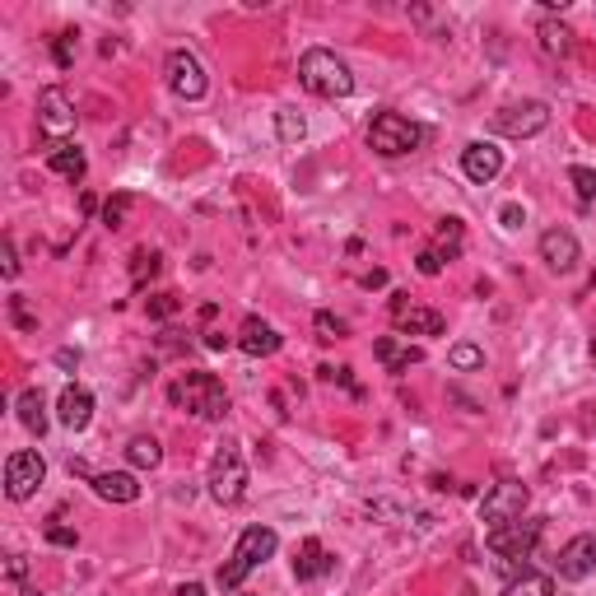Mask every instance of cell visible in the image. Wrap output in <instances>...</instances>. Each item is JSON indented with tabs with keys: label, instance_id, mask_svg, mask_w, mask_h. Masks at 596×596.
Segmentation results:
<instances>
[{
	"label": "cell",
	"instance_id": "6da1fadb",
	"mask_svg": "<svg viewBox=\"0 0 596 596\" xmlns=\"http://www.w3.org/2000/svg\"><path fill=\"white\" fill-rule=\"evenodd\" d=\"M298 80H303V89L317 94V98H350L354 94L350 66H345L336 52H326V47L303 52V61H298Z\"/></svg>",
	"mask_w": 596,
	"mask_h": 596
},
{
	"label": "cell",
	"instance_id": "7a4b0ae2",
	"mask_svg": "<svg viewBox=\"0 0 596 596\" xmlns=\"http://www.w3.org/2000/svg\"><path fill=\"white\" fill-rule=\"evenodd\" d=\"M275 545H280V536H275L271 527H247L243 536H238V545H233V559H229V564H219V573H215L219 587H224V592L243 587L247 573L275 555Z\"/></svg>",
	"mask_w": 596,
	"mask_h": 596
},
{
	"label": "cell",
	"instance_id": "3957f363",
	"mask_svg": "<svg viewBox=\"0 0 596 596\" xmlns=\"http://www.w3.org/2000/svg\"><path fill=\"white\" fill-rule=\"evenodd\" d=\"M168 396H173V406H187L196 420H224V410H229V392L215 373H182Z\"/></svg>",
	"mask_w": 596,
	"mask_h": 596
},
{
	"label": "cell",
	"instance_id": "277c9868",
	"mask_svg": "<svg viewBox=\"0 0 596 596\" xmlns=\"http://www.w3.org/2000/svg\"><path fill=\"white\" fill-rule=\"evenodd\" d=\"M541 531H545L541 517H522V522H508V527L489 531L485 545H489V555L499 559V569L513 573L517 564H527L531 559V550H536V541H541Z\"/></svg>",
	"mask_w": 596,
	"mask_h": 596
},
{
	"label": "cell",
	"instance_id": "5b68a950",
	"mask_svg": "<svg viewBox=\"0 0 596 596\" xmlns=\"http://www.w3.org/2000/svg\"><path fill=\"white\" fill-rule=\"evenodd\" d=\"M368 145L382 159H401V154H415L424 145V126L401 117V112H378L373 126H368Z\"/></svg>",
	"mask_w": 596,
	"mask_h": 596
},
{
	"label": "cell",
	"instance_id": "8992f818",
	"mask_svg": "<svg viewBox=\"0 0 596 596\" xmlns=\"http://www.w3.org/2000/svg\"><path fill=\"white\" fill-rule=\"evenodd\" d=\"M243 489H247L243 452H238V443H219L215 461H210V499H215L219 508H229V503L243 499Z\"/></svg>",
	"mask_w": 596,
	"mask_h": 596
},
{
	"label": "cell",
	"instance_id": "52a82bcc",
	"mask_svg": "<svg viewBox=\"0 0 596 596\" xmlns=\"http://www.w3.org/2000/svg\"><path fill=\"white\" fill-rule=\"evenodd\" d=\"M545 126H550V108L536 103V98H522V103H508L489 117V131L494 136H508V140H531L541 136Z\"/></svg>",
	"mask_w": 596,
	"mask_h": 596
},
{
	"label": "cell",
	"instance_id": "ba28073f",
	"mask_svg": "<svg viewBox=\"0 0 596 596\" xmlns=\"http://www.w3.org/2000/svg\"><path fill=\"white\" fill-rule=\"evenodd\" d=\"M522 513H527V485H517V480H499L480 499V517H485L489 531L508 527V522H522Z\"/></svg>",
	"mask_w": 596,
	"mask_h": 596
},
{
	"label": "cell",
	"instance_id": "9c48e42d",
	"mask_svg": "<svg viewBox=\"0 0 596 596\" xmlns=\"http://www.w3.org/2000/svg\"><path fill=\"white\" fill-rule=\"evenodd\" d=\"M163 75H168V89H173L177 98H187V103L205 98V89H210V80H205V66H201V56L187 52V47L168 52V61H163Z\"/></svg>",
	"mask_w": 596,
	"mask_h": 596
},
{
	"label": "cell",
	"instance_id": "30bf717a",
	"mask_svg": "<svg viewBox=\"0 0 596 596\" xmlns=\"http://www.w3.org/2000/svg\"><path fill=\"white\" fill-rule=\"evenodd\" d=\"M42 480H47V461H42L38 452H14V457L5 461V494H10L14 503L33 499Z\"/></svg>",
	"mask_w": 596,
	"mask_h": 596
},
{
	"label": "cell",
	"instance_id": "8fae6325",
	"mask_svg": "<svg viewBox=\"0 0 596 596\" xmlns=\"http://www.w3.org/2000/svg\"><path fill=\"white\" fill-rule=\"evenodd\" d=\"M38 126L47 136H70L75 131V103L66 98V89H42L38 94Z\"/></svg>",
	"mask_w": 596,
	"mask_h": 596
},
{
	"label": "cell",
	"instance_id": "7c38bea8",
	"mask_svg": "<svg viewBox=\"0 0 596 596\" xmlns=\"http://www.w3.org/2000/svg\"><path fill=\"white\" fill-rule=\"evenodd\" d=\"M596 573V536H573L564 550H559V578L564 583H583Z\"/></svg>",
	"mask_w": 596,
	"mask_h": 596
},
{
	"label": "cell",
	"instance_id": "4fadbf2b",
	"mask_svg": "<svg viewBox=\"0 0 596 596\" xmlns=\"http://www.w3.org/2000/svg\"><path fill=\"white\" fill-rule=\"evenodd\" d=\"M461 173L471 177V182H494V177L503 173V149H494L489 140H475V145L461 149Z\"/></svg>",
	"mask_w": 596,
	"mask_h": 596
},
{
	"label": "cell",
	"instance_id": "5bb4252c",
	"mask_svg": "<svg viewBox=\"0 0 596 596\" xmlns=\"http://www.w3.org/2000/svg\"><path fill=\"white\" fill-rule=\"evenodd\" d=\"M578 238H573L569 229H545L541 233V261L550 266V271H559V275H569L573 266H578Z\"/></svg>",
	"mask_w": 596,
	"mask_h": 596
},
{
	"label": "cell",
	"instance_id": "9a60e30c",
	"mask_svg": "<svg viewBox=\"0 0 596 596\" xmlns=\"http://www.w3.org/2000/svg\"><path fill=\"white\" fill-rule=\"evenodd\" d=\"M56 420L66 424V429H89V420H94V392L89 387H66L61 392V401H56Z\"/></svg>",
	"mask_w": 596,
	"mask_h": 596
},
{
	"label": "cell",
	"instance_id": "2e32d148",
	"mask_svg": "<svg viewBox=\"0 0 596 596\" xmlns=\"http://www.w3.org/2000/svg\"><path fill=\"white\" fill-rule=\"evenodd\" d=\"M238 350L252 354V359H266V354L280 350V331L271 322H261V317H247L243 331H238Z\"/></svg>",
	"mask_w": 596,
	"mask_h": 596
},
{
	"label": "cell",
	"instance_id": "e0dca14e",
	"mask_svg": "<svg viewBox=\"0 0 596 596\" xmlns=\"http://www.w3.org/2000/svg\"><path fill=\"white\" fill-rule=\"evenodd\" d=\"M89 485H94L98 499H108V503H136L140 499V485H136V475L131 471H98V475H89Z\"/></svg>",
	"mask_w": 596,
	"mask_h": 596
},
{
	"label": "cell",
	"instance_id": "ac0fdd59",
	"mask_svg": "<svg viewBox=\"0 0 596 596\" xmlns=\"http://www.w3.org/2000/svg\"><path fill=\"white\" fill-rule=\"evenodd\" d=\"M47 168H52L56 177H66V182H80V177L89 173V159H84L80 145H70V140H56V145L47 149Z\"/></svg>",
	"mask_w": 596,
	"mask_h": 596
},
{
	"label": "cell",
	"instance_id": "d6986e66",
	"mask_svg": "<svg viewBox=\"0 0 596 596\" xmlns=\"http://www.w3.org/2000/svg\"><path fill=\"white\" fill-rule=\"evenodd\" d=\"M14 415H19V424H24L28 434H47V396L38 392V387H28V392H19V401H14Z\"/></svg>",
	"mask_w": 596,
	"mask_h": 596
},
{
	"label": "cell",
	"instance_id": "ffe728a7",
	"mask_svg": "<svg viewBox=\"0 0 596 596\" xmlns=\"http://www.w3.org/2000/svg\"><path fill=\"white\" fill-rule=\"evenodd\" d=\"M326 569H331V559H326L322 541L308 536V541L298 545V555H294V578H298V583H312V578H322Z\"/></svg>",
	"mask_w": 596,
	"mask_h": 596
},
{
	"label": "cell",
	"instance_id": "44dd1931",
	"mask_svg": "<svg viewBox=\"0 0 596 596\" xmlns=\"http://www.w3.org/2000/svg\"><path fill=\"white\" fill-rule=\"evenodd\" d=\"M401 331H410V336H443V312H434V308H406L401 317Z\"/></svg>",
	"mask_w": 596,
	"mask_h": 596
},
{
	"label": "cell",
	"instance_id": "7402d4cb",
	"mask_svg": "<svg viewBox=\"0 0 596 596\" xmlns=\"http://www.w3.org/2000/svg\"><path fill=\"white\" fill-rule=\"evenodd\" d=\"M373 354H378L392 373H401V368H410V364H420V359H424V350H415V345H396L392 336H382L378 345H373Z\"/></svg>",
	"mask_w": 596,
	"mask_h": 596
},
{
	"label": "cell",
	"instance_id": "603a6c76",
	"mask_svg": "<svg viewBox=\"0 0 596 596\" xmlns=\"http://www.w3.org/2000/svg\"><path fill=\"white\" fill-rule=\"evenodd\" d=\"M536 38H541L545 56H569L573 52V33H569V24H559V19H541Z\"/></svg>",
	"mask_w": 596,
	"mask_h": 596
},
{
	"label": "cell",
	"instance_id": "cb8c5ba5",
	"mask_svg": "<svg viewBox=\"0 0 596 596\" xmlns=\"http://www.w3.org/2000/svg\"><path fill=\"white\" fill-rule=\"evenodd\" d=\"M126 461L136 466V471H154L163 461V447H159V438H149V434H140V438H131L126 443Z\"/></svg>",
	"mask_w": 596,
	"mask_h": 596
},
{
	"label": "cell",
	"instance_id": "d4e9b609",
	"mask_svg": "<svg viewBox=\"0 0 596 596\" xmlns=\"http://www.w3.org/2000/svg\"><path fill=\"white\" fill-rule=\"evenodd\" d=\"M503 596H555V583L545 578V573H531L522 569L517 578H508V587H503Z\"/></svg>",
	"mask_w": 596,
	"mask_h": 596
},
{
	"label": "cell",
	"instance_id": "484cf974",
	"mask_svg": "<svg viewBox=\"0 0 596 596\" xmlns=\"http://www.w3.org/2000/svg\"><path fill=\"white\" fill-rule=\"evenodd\" d=\"M303 131H308V122L298 117V108H280V112H275V136L285 140V145L303 140Z\"/></svg>",
	"mask_w": 596,
	"mask_h": 596
},
{
	"label": "cell",
	"instance_id": "4316f807",
	"mask_svg": "<svg viewBox=\"0 0 596 596\" xmlns=\"http://www.w3.org/2000/svg\"><path fill=\"white\" fill-rule=\"evenodd\" d=\"M443 261H452V257H461V224L457 219H443L438 224V247H434Z\"/></svg>",
	"mask_w": 596,
	"mask_h": 596
},
{
	"label": "cell",
	"instance_id": "83f0119b",
	"mask_svg": "<svg viewBox=\"0 0 596 596\" xmlns=\"http://www.w3.org/2000/svg\"><path fill=\"white\" fill-rule=\"evenodd\" d=\"M447 364L457 368V373L485 368V350H480V345H452V350H447Z\"/></svg>",
	"mask_w": 596,
	"mask_h": 596
},
{
	"label": "cell",
	"instance_id": "f1b7e54d",
	"mask_svg": "<svg viewBox=\"0 0 596 596\" xmlns=\"http://www.w3.org/2000/svg\"><path fill=\"white\" fill-rule=\"evenodd\" d=\"M569 182H573V191H578V201H583V205L596 201V168L573 163V168H569Z\"/></svg>",
	"mask_w": 596,
	"mask_h": 596
},
{
	"label": "cell",
	"instance_id": "f546056e",
	"mask_svg": "<svg viewBox=\"0 0 596 596\" xmlns=\"http://www.w3.org/2000/svg\"><path fill=\"white\" fill-rule=\"evenodd\" d=\"M312 326H317V340H340L345 331H350V326L340 322L336 312H317V322H312Z\"/></svg>",
	"mask_w": 596,
	"mask_h": 596
},
{
	"label": "cell",
	"instance_id": "4dcf8cb0",
	"mask_svg": "<svg viewBox=\"0 0 596 596\" xmlns=\"http://www.w3.org/2000/svg\"><path fill=\"white\" fill-rule=\"evenodd\" d=\"M126 210H131V196H112V201L103 205V224H108V229H122Z\"/></svg>",
	"mask_w": 596,
	"mask_h": 596
},
{
	"label": "cell",
	"instance_id": "1f68e13d",
	"mask_svg": "<svg viewBox=\"0 0 596 596\" xmlns=\"http://www.w3.org/2000/svg\"><path fill=\"white\" fill-rule=\"evenodd\" d=\"M52 56H56V66L66 70L70 61H75V33H56V42H52Z\"/></svg>",
	"mask_w": 596,
	"mask_h": 596
},
{
	"label": "cell",
	"instance_id": "d6a6232c",
	"mask_svg": "<svg viewBox=\"0 0 596 596\" xmlns=\"http://www.w3.org/2000/svg\"><path fill=\"white\" fill-rule=\"evenodd\" d=\"M47 541H52V545H61V550H75V541H80V536H75V527H61V522H47Z\"/></svg>",
	"mask_w": 596,
	"mask_h": 596
},
{
	"label": "cell",
	"instance_id": "836d02e7",
	"mask_svg": "<svg viewBox=\"0 0 596 596\" xmlns=\"http://www.w3.org/2000/svg\"><path fill=\"white\" fill-rule=\"evenodd\" d=\"M145 271L149 275L159 271V252H145V247H140L136 252V285H145Z\"/></svg>",
	"mask_w": 596,
	"mask_h": 596
},
{
	"label": "cell",
	"instance_id": "e575fe53",
	"mask_svg": "<svg viewBox=\"0 0 596 596\" xmlns=\"http://www.w3.org/2000/svg\"><path fill=\"white\" fill-rule=\"evenodd\" d=\"M173 312H177L173 294H154V298H149V317H173Z\"/></svg>",
	"mask_w": 596,
	"mask_h": 596
},
{
	"label": "cell",
	"instance_id": "d590c367",
	"mask_svg": "<svg viewBox=\"0 0 596 596\" xmlns=\"http://www.w3.org/2000/svg\"><path fill=\"white\" fill-rule=\"evenodd\" d=\"M0 271L10 275V280H14V275H19V257H14V243H10V238L0 243Z\"/></svg>",
	"mask_w": 596,
	"mask_h": 596
},
{
	"label": "cell",
	"instance_id": "8d00e7d4",
	"mask_svg": "<svg viewBox=\"0 0 596 596\" xmlns=\"http://www.w3.org/2000/svg\"><path fill=\"white\" fill-rule=\"evenodd\" d=\"M415 266H420V275H438V271H443V257H438L434 247H424V252H420V261H415Z\"/></svg>",
	"mask_w": 596,
	"mask_h": 596
},
{
	"label": "cell",
	"instance_id": "74e56055",
	"mask_svg": "<svg viewBox=\"0 0 596 596\" xmlns=\"http://www.w3.org/2000/svg\"><path fill=\"white\" fill-rule=\"evenodd\" d=\"M24 573H28L24 555H10V559H5V578H10V587H19V583H24Z\"/></svg>",
	"mask_w": 596,
	"mask_h": 596
},
{
	"label": "cell",
	"instance_id": "f35d334b",
	"mask_svg": "<svg viewBox=\"0 0 596 596\" xmlns=\"http://www.w3.org/2000/svg\"><path fill=\"white\" fill-rule=\"evenodd\" d=\"M10 308H14V322H19V326H28V331L38 326V317L28 312V303H24V298H10Z\"/></svg>",
	"mask_w": 596,
	"mask_h": 596
},
{
	"label": "cell",
	"instance_id": "ab89813d",
	"mask_svg": "<svg viewBox=\"0 0 596 596\" xmlns=\"http://www.w3.org/2000/svg\"><path fill=\"white\" fill-rule=\"evenodd\" d=\"M499 219H503V224H508V229H517V224H522V219H527V215H522V205H513V201H508V205H503V210H499Z\"/></svg>",
	"mask_w": 596,
	"mask_h": 596
},
{
	"label": "cell",
	"instance_id": "60d3db41",
	"mask_svg": "<svg viewBox=\"0 0 596 596\" xmlns=\"http://www.w3.org/2000/svg\"><path fill=\"white\" fill-rule=\"evenodd\" d=\"M205 350H229V336H224V331H210V336H205Z\"/></svg>",
	"mask_w": 596,
	"mask_h": 596
},
{
	"label": "cell",
	"instance_id": "b9f144b4",
	"mask_svg": "<svg viewBox=\"0 0 596 596\" xmlns=\"http://www.w3.org/2000/svg\"><path fill=\"white\" fill-rule=\"evenodd\" d=\"M378 285H387V271H368L364 275V289H378Z\"/></svg>",
	"mask_w": 596,
	"mask_h": 596
},
{
	"label": "cell",
	"instance_id": "7bdbcfd3",
	"mask_svg": "<svg viewBox=\"0 0 596 596\" xmlns=\"http://www.w3.org/2000/svg\"><path fill=\"white\" fill-rule=\"evenodd\" d=\"M177 596H205V587H201V583H187V587H182V592H177Z\"/></svg>",
	"mask_w": 596,
	"mask_h": 596
},
{
	"label": "cell",
	"instance_id": "ee69618b",
	"mask_svg": "<svg viewBox=\"0 0 596 596\" xmlns=\"http://www.w3.org/2000/svg\"><path fill=\"white\" fill-rule=\"evenodd\" d=\"M457 596H480V592H475V587H461V592Z\"/></svg>",
	"mask_w": 596,
	"mask_h": 596
},
{
	"label": "cell",
	"instance_id": "f6af8a7d",
	"mask_svg": "<svg viewBox=\"0 0 596 596\" xmlns=\"http://www.w3.org/2000/svg\"><path fill=\"white\" fill-rule=\"evenodd\" d=\"M592 364H596V340H592Z\"/></svg>",
	"mask_w": 596,
	"mask_h": 596
},
{
	"label": "cell",
	"instance_id": "bcb514c9",
	"mask_svg": "<svg viewBox=\"0 0 596 596\" xmlns=\"http://www.w3.org/2000/svg\"><path fill=\"white\" fill-rule=\"evenodd\" d=\"M24 596H42V592H24Z\"/></svg>",
	"mask_w": 596,
	"mask_h": 596
}]
</instances>
